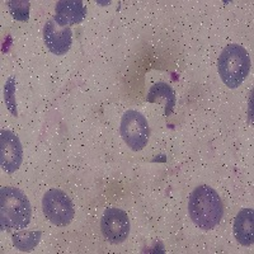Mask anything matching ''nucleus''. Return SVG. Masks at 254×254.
<instances>
[{"label": "nucleus", "instance_id": "nucleus-11", "mask_svg": "<svg viewBox=\"0 0 254 254\" xmlns=\"http://www.w3.org/2000/svg\"><path fill=\"white\" fill-rule=\"evenodd\" d=\"M146 101L149 103H159V102L164 101L165 116H171L174 107H176L177 98L176 93L171 85H168L167 83H163V81H159L150 88V90L147 93Z\"/></svg>", "mask_w": 254, "mask_h": 254}, {"label": "nucleus", "instance_id": "nucleus-2", "mask_svg": "<svg viewBox=\"0 0 254 254\" xmlns=\"http://www.w3.org/2000/svg\"><path fill=\"white\" fill-rule=\"evenodd\" d=\"M31 205L26 194L14 187L0 190V224L3 230L24 229L31 221Z\"/></svg>", "mask_w": 254, "mask_h": 254}, {"label": "nucleus", "instance_id": "nucleus-12", "mask_svg": "<svg viewBox=\"0 0 254 254\" xmlns=\"http://www.w3.org/2000/svg\"><path fill=\"white\" fill-rule=\"evenodd\" d=\"M41 235V231H19L13 235V246L20 252H29L37 247Z\"/></svg>", "mask_w": 254, "mask_h": 254}, {"label": "nucleus", "instance_id": "nucleus-1", "mask_svg": "<svg viewBox=\"0 0 254 254\" xmlns=\"http://www.w3.org/2000/svg\"><path fill=\"white\" fill-rule=\"evenodd\" d=\"M188 212L196 226L202 230H211L221 221L224 208L219 193L210 186L202 185L194 188L188 201Z\"/></svg>", "mask_w": 254, "mask_h": 254}, {"label": "nucleus", "instance_id": "nucleus-6", "mask_svg": "<svg viewBox=\"0 0 254 254\" xmlns=\"http://www.w3.org/2000/svg\"><path fill=\"white\" fill-rule=\"evenodd\" d=\"M102 234L113 244L125 242L130 234V220L124 210L111 207L104 211L101 220Z\"/></svg>", "mask_w": 254, "mask_h": 254}, {"label": "nucleus", "instance_id": "nucleus-4", "mask_svg": "<svg viewBox=\"0 0 254 254\" xmlns=\"http://www.w3.org/2000/svg\"><path fill=\"white\" fill-rule=\"evenodd\" d=\"M44 215L50 222L56 226L69 225L74 219V205L65 192L56 188L49 190L42 198Z\"/></svg>", "mask_w": 254, "mask_h": 254}, {"label": "nucleus", "instance_id": "nucleus-8", "mask_svg": "<svg viewBox=\"0 0 254 254\" xmlns=\"http://www.w3.org/2000/svg\"><path fill=\"white\" fill-rule=\"evenodd\" d=\"M44 40L54 55H64L71 47L72 33L69 27H61L54 19L47 20L44 27Z\"/></svg>", "mask_w": 254, "mask_h": 254}, {"label": "nucleus", "instance_id": "nucleus-3", "mask_svg": "<svg viewBox=\"0 0 254 254\" xmlns=\"http://www.w3.org/2000/svg\"><path fill=\"white\" fill-rule=\"evenodd\" d=\"M217 70L226 87L231 89L238 88L251 71V58L248 51L237 44L226 46L219 56Z\"/></svg>", "mask_w": 254, "mask_h": 254}, {"label": "nucleus", "instance_id": "nucleus-9", "mask_svg": "<svg viewBox=\"0 0 254 254\" xmlns=\"http://www.w3.org/2000/svg\"><path fill=\"white\" fill-rule=\"evenodd\" d=\"M87 15V9L79 0H63L56 4L54 20L61 27L80 23Z\"/></svg>", "mask_w": 254, "mask_h": 254}, {"label": "nucleus", "instance_id": "nucleus-7", "mask_svg": "<svg viewBox=\"0 0 254 254\" xmlns=\"http://www.w3.org/2000/svg\"><path fill=\"white\" fill-rule=\"evenodd\" d=\"M23 160V149L19 137L9 130H1L0 136V163L8 173H14Z\"/></svg>", "mask_w": 254, "mask_h": 254}, {"label": "nucleus", "instance_id": "nucleus-13", "mask_svg": "<svg viewBox=\"0 0 254 254\" xmlns=\"http://www.w3.org/2000/svg\"><path fill=\"white\" fill-rule=\"evenodd\" d=\"M9 10L13 18L19 22H27L29 18V1L24 0H10L8 1Z\"/></svg>", "mask_w": 254, "mask_h": 254}, {"label": "nucleus", "instance_id": "nucleus-10", "mask_svg": "<svg viewBox=\"0 0 254 254\" xmlns=\"http://www.w3.org/2000/svg\"><path fill=\"white\" fill-rule=\"evenodd\" d=\"M254 212L253 208H243L234 220V235L239 244L244 247L253 246L254 243Z\"/></svg>", "mask_w": 254, "mask_h": 254}, {"label": "nucleus", "instance_id": "nucleus-5", "mask_svg": "<svg viewBox=\"0 0 254 254\" xmlns=\"http://www.w3.org/2000/svg\"><path fill=\"white\" fill-rule=\"evenodd\" d=\"M121 136L127 146L132 150H142L150 136V127L146 119L135 110L125 112L121 120Z\"/></svg>", "mask_w": 254, "mask_h": 254}, {"label": "nucleus", "instance_id": "nucleus-14", "mask_svg": "<svg viewBox=\"0 0 254 254\" xmlns=\"http://www.w3.org/2000/svg\"><path fill=\"white\" fill-rule=\"evenodd\" d=\"M4 102H5L6 107L9 112L12 113L14 117H17V101H15V79L13 76L6 80L4 85Z\"/></svg>", "mask_w": 254, "mask_h": 254}]
</instances>
